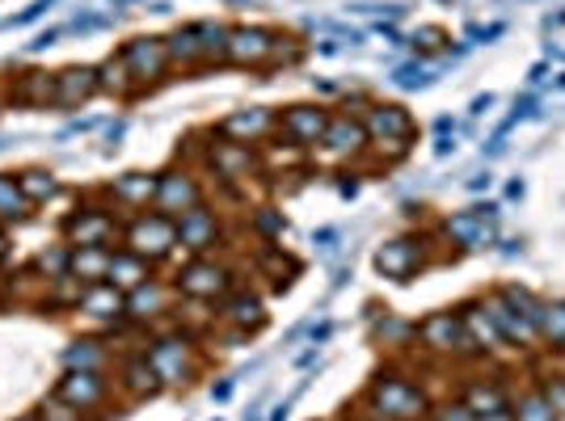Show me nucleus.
<instances>
[{"label":"nucleus","instance_id":"obj_1","mask_svg":"<svg viewBox=\"0 0 565 421\" xmlns=\"http://www.w3.org/2000/svg\"><path fill=\"white\" fill-rule=\"evenodd\" d=\"M363 131H367V152H376L384 164H397L409 156L418 122L401 101H372V110L363 115Z\"/></svg>","mask_w":565,"mask_h":421},{"label":"nucleus","instance_id":"obj_2","mask_svg":"<svg viewBox=\"0 0 565 421\" xmlns=\"http://www.w3.org/2000/svg\"><path fill=\"white\" fill-rule=\"evenodd\" d=\"M143 358L152 363V371H157V379H161V388H169V392H182V388H190L194 379H199V371H203V354H199V342L190 337V333H161V337H152L148 342V350H143Z\"/></svg>","mask_w":565,"mask_h":421},{"label":"nucleus","instance_id":"obj_3","mask_svg":"<svg viewBox=\"0 0 565 421\" xmlns=\"http://www.w3.org/2000/svg\"><path fill=\"white\" fill-rule=\"evenodd\" d=\"M367 404H372L376 421H423L430 409L423 388L397 371H380L367 384Z\"/></svg>","mask_w":565,"mask_h":421},{"label":"nucleus","instance_id":"obj_4","mask_svg":"<svg viewBox=\"0 0 565 421\" xmlns=\"http://www.w3.org/2000/svg\"><path fill=\"white\" fill-rule=\"evenodd\" d=\"M122 245L131 249V253H140L143 261H166L178 253V219H169L161 210H140V215H131L127 224H122Z\"/></svg>","mask_w":565,"mask_h":421},{"label":"nucleus","instance_id":"obj_5","mask_svg":"<svg viewBox=\"0 0 565 421\" xmlns=\"http://www.w3.org/2000/svg\"><path fill=\"white\" fill-rule=\"evenodd\" d=\"M233 266L207 258H186L173 274V291L182 300H194V304H220L228 291H233Z\"/></svg>","mask_w":565,"mask_h":421},{"label":"nucleus","instance_id":"obj_6","mask_svg":"<svg viewBox=\"0 0 565 421\" xmlns=\"http://www.w3.org/2000/svg\"><path fill=\"white\" fill-rule=\"evenodd\" d=\"M414 328H418L414 346L426 354H435V358H460V354H472L465 321H460V307H439V312H430V316H423V321H414Z\"/></svg>","mask_w":565,"mask_h":421},{"label":"nucleus","instance_id":"obj_7","mask_svg":"<svg viewBox=\"0 0 565 421\" xmlns=\"http://www.w3.org/2000/svg\"><path fill=\"white\" fill-rule=\"evenodd\" d=\"M439 233H444L448 245L465 249V253L490 249V245H498V207L494 203H477L469 210H456L439 224Z\"/></svg>","mask_w":565,"mask_h":421},{"label":"nucleus","instance_id":"obj_8","mask_svg":"<svg viewBox=\"0 0 565 421\" xmlns=\"http://www.w3.org/2000/svg\"><path fill=\"white\" fill-rule=\"evenodd\" d=\"M118 55H122V64H127V72H131V80H136V89H140V94L157 89L169 72H173L169 68L166 39H152V34H148V39H131Z\"/></svg>","mask_w":565,"mask_h":421},{"label":"nucleus","instance_id":"obj_9","mask_svg":"<svg viewBox=\"0 0 565 421\" xmlns=\"http://www.w3.org/2000/svg\"><path fill=\"white\" fill-rule=\"evenodd\" d=\"M330 110L326 106H287L279 115V131L275 140L291 143L296 152H308V148H321L326 131H330Z\"/></svg>","mask_w":565,"mask_h":421},{"label":"nucleus","instance_id":"obj_10","mask_svg":"<svg viewBox=\"0 0 565 421\" xmlns=\"http://www.w3.org/2000/svg\"><path fill=\"white\" fill-rule=\"evenodd\" d=\"M376 270L388 282H409L426 270V245L418 236H388L376 245Z\"/></svg>","mask_w":565,"mask_h":421},{"label":"nucleus","instance_id":"obj_11","mask_svg":"<svg viewBox=\"0 0 565 421\" xmlns=\"http://www.w3.org/2000/svg\"><path fill=\"white\" fill-rule=\"evenodd\" d=\"M199 203H207L203 194V182L190 173V169H169V173H157V198H152V210H161L169 219L186 215Z\"/></svg>","mask_w":565,"mask_h":421},{"label":"nucleus","instance_id":"obj_12","mask_svg":"<svg viewBox=\"0 0 565 421\" xmlns=\"http://www.w3.org/2000/svg\"><path fill=\"white\" fill-rule=\"evenodd\" d=\"M481 304H486L490 321H494L498 333H502L507 350H519V354L541 350V333H536V325H532L523 312H515V307L507 304V300H502V291H486V295H481Z\"/></svg>","mask_w":565,"mask_h":421},{"label":"nucleus","instance_id":"obj_13","mask_svg":"<svg viewBox=\"0 0 565 421\" xmlns=\"http://www.w3.org/2000/svg\"><path fill=\"white\" fill-rule=\"evenodd\" d=\"M275 30L266 25H233L228 30V64L245 72H270Z\"/></svg>","mask_w":565,"mask_h":421},{"label":"nucleus","instance_id":"obj_14","mask_svg":"<svg viewBox=\"0 0 565 421\" xmlns=\"http://www.w3.org/2000/svg\"><path fill=\"white\" fill-rule=\"evenodd\" d=\"M220 236H224L220 215H215L207 203H199L194 210L178 215V249H186L190 258H207V253H215Z\"/></svg>","mask_w":565,"mask_h":421},{"label":"nucleus","instance_id":"obj_15","mask_svg":"<svg viewBox=\"0 0 565 421\" xmlns=\"http://www.w3.org/2000/svg\"><path fill=\"white\" fill-rule=\"evenodd\" d=\"M64 233L72 236V245H102L115 249V240H122V224L115 219V207H81L64 224Z\"/></svg>","mask_w":565,"mask_h":421},{"label":"nucleus","instance_id":"obj_16","mask_svg":"<svg viewBox=\"0 0 565 421\" xmlns=\"http://www.w3.org/2000/svg\"><path fill=\"white\" fill-rule=\"evenodd\" d=\"M275 131H279V115H275V110H266V106L236 110V115H228L220 127H215V136H224V140H233V143H249V148L266 143Z\"/></svg>","mask_w":565,"mask_h":421},{"label":"nucleus","instance_id":"obj_17","mask_svg":"<svg viewBox=\"0 0 565 421\" xmlns=\"http://www.w3.org/2000/svg\"><path fill=\"white\" fill-rule=\"evenodd\" d=\"M55 397H64L81 413H94L110 400V379H106V371H64Z\"/></svg>","mask_w":565,"mask_h":421},{"label":"nucleus","instance_id":"obj_18","mask_svg":"<svg viewBox=\"0 0 565 421\" xmlns=\"http://www.w3.org/2000/svg\"><path fill=\"white\" fill-rule=\"evenodd\" d=\"M460 321H465V333H469L472 358H494V354L507 350V342H502L498 325L490 321V312H486V304H481V295L469 300V304H460Z\"/></svg>","mask_w":565,"mask_h":421},{"label":"nucleus","instance_id":"obj_19","mask_svg":"<svg viewBox=\"0 0 565 421\" xmlns=\"http://www.w3.org/2000/svg\"><path fill=\"white\" fill-rule=\"evenodd\" d=\"M76 312H85L89 321H102V325H118V321H127V295L110 282H85Z\"/></svg>","mask_w":565,"mask_h":421},{"label":"nucleus","instance_id":"obj_20","mask_svg":"<svg viewBox=\"0 0 565 421\" xmlns=\"http://www.w3.org/2000/svg\"><path fill=\"white\" fill-rule=\"evenodd\" d=\"M173 295H178V291H173V282L148 279L143 287L127 291V321H140V325L161 321V316L173 312Z\"/></svg>","mask_w":565,"mask_h":421},{"label":"nucleus","instance_id":"obj_21","mask_svg":"<svg viewBox=\"0 0 565 421\" xmlns=\"http://www.w3.org/2000/svg\"><path fill=\"white\" fill-rule=\"evenodd\" d=\"M321 152H326L330 161H354V156H363V152H367V131H363V118L333 115L330 131H326V140H321Z\"/></svg>","mask_w":565,"mask_h":421},{"label":"nucleus","instance_id":"obj_22","mask_svg":"<svg viewBox=\"0 0 565 421\" xmlns=\"http://www.w3.org/2000/svg\"><path fill=\"white\" fill-rule=\"evenodd\" d=\"M215 321L236 328V333H245V337H254V333L266 325V304H262V295H249V291H228V295L220 300Z\"/></svg>","mask_w":565,"mask_h":421},{"label":"nucleus","instance_id":"obj_23","mask_svg":"<svg viewBox=\"0 0 565 421\" xmlns=\"http://www.w3.org/2000/svg\"><path fill=\"white\" fill-rule=\"evenodd\" d=\"M97 94H102V89H97V68H89V64L55 72V106H60V110H81V106Z\"/></svg>","mask_w":565,"mask_h":421},{"label":"nucleus","instance_id":"obj_24","mask_svg":"<svg viewBox=\"0 0 565 421\" xmlns=\"http://www.w3.org/2000/svg\"><path fill=\"white\" fill-rule=\"evenodd\" d=\"M106 194H110L115 207L140 215V210H148L152 198H157V173H122V177H115V186L106 190Z\"/></svg>","mask_w":565,"mask_h":421},{"label":"nucleus","instance_id":"obj_25","mask_svg":"<svg viewBox=\"0 0 565 421\" xmlns=\"http://www.w3.org/2000/svg\"><path fill=\"white\" fill-rule=\"evenodd\" d=\"M148 279H152V261H143L140 253H131V249H115V253H110L106 282L118 287L122 295H127V291H136V287H143Z\"/></svg>","mask_w":565,"mask_h":421},{"label":"nucleus","instance_id":"obj_26","mask_svg":"<svg viewBox=\"0 0 565 421\" xmlns=\"http://www.w3.org/2000/svg\"><path fill=\"white\" fill-rule=\"evenodd\" d=\"M118 388H122L131 400H148V397H157V392H166V388H161V379H157V371H152V363H148L143 354H131V358L122 363V371H118Z\"/></svg>","mask_w":565,"mask_h":421},{"label":"nucleus","instance_id":"obj_27","mask_svg":"<svg viewBox=\"0 0 565 421\" xmlns=\"http://www.w3.org/2000/svg\"><path fill=\"white\" fill-rule=\"evenodd\" d=\"M9 97H13L18 106H30V110H39V106H55V72H39V68L22 72V76L13 80Z\"/></svg>","mask_w":565,"mask_h":421},{"label":"nucleus","instance_id":"obj_28","mask_svg":"<svg viewBox=\"0 0 565 421\" xmlns=\"http://www.w3.org/2000/svg\"><path fill=\"white\" fill-rule=\"evenodd\" d=\"M110 253H115V249H102V245H72L68 274L72 279H81V282H106Z\"/></svg>","mask_w":565,"mask_h":421},{"label":"nucleus","instance_id":"obj_29","mask_svg":"<svg viewBox=\"0 0 565 421\" xmlns=\"http://www.w3.org/2000/svg\"><path fill=\"white\" fill-rule=\"evenodd\" d=\"M254 148L249 143H212V169H215V177H249V169H254Z\"/></svg>","mask_w":565,"mask_h":421},{"label":"nucleus","instance_id":"obj_30","mask_svg":"<svg viewBox=\"0 0 565 421\" xmlns=\"http://www.w3.org/2000/svg\"><path fill=\"white\" fill-rule=\"evenodd\" d=\"M169 51V68L178 72H199L203 68V47H199V30L194 25H182L166 39Z\"/></svg>","mask_w":565,"mask_h":421},{"label":"nucleus","instance_id":"obj_31","mask_svg":"<svg viewBox=\"0 0 565 421\" xmlns=\"http://www.w3.org/2000/svg\"><path fill=\"white\" fill-rule=\"evenodd\" d=\"M460 400L469 404L472 413H494L502 404H511V388H507L502 379H469Z\"/></svg>","mask_w":565,"mask_h":421},{"label":"nucleus","instance_id":"obj_32","mask_svg":"<svg viewBox=\"0 0 565 421\" xmlns=\"http://www.w3.org/2000/svg\"><path fill=\"white\" fill-rule=\"evenodd\" d=\"M64 367L68 371H106L110 367V350L102 342H94V337H76L64 350Z\"/></svg>","mask_w":565,"mask_h":421},{"label":"nucleus","instance_id":"obj_33","mask_svg":"<svg viewBox=\"0 0 565 421\" xmlns=\"http://www.w3.org/2000/svg\"><path fill=\"white\" fill-rule=\"evenodd\" d=\"M536 333H541V350L565 354V300H544Z\"/></svg>","mask_w":565,"mask_h":421},{"label":"nucleus","instance_id":"obj_34","mask_svg":"<svg viewBox=\"0 0 565 421\" xmlns=\"http://www.w3.org/2000/svg\"><path fill=\"white\" fill-rule=\"evenodd\" d=\"M199 47H203V68H220V64H228V30L233 25L224 22H199Z\"/></svg>","mask_w":565,"mask_h":421},{"label":"nucleus","instance_id":"obj_35","mask_svg":"<svg viewBox=\"0 0 565 421\" xmlns=\"http://www.w3.org/2000/svg\"><path fill=\"white\" fill-rule=\"evenodd\" d=\"M97 89H102V94H115L118 101H131V97H140L136 80H131V72H127V64H122V55L106 60V64L97 68Z\"/></svg>","mask_w":565,"mask_h":421},{"label":"nucleus","instance_id":"obj_36","mask_svg":"<svg viewBox=\"0 0 565 421\" xmlns=\"http://www.w3.org/2000/svg\"><path fill=\"white\" fill-rule=\"evenodd\" d=\"M511 413H515V421H562L557 413H553V404L544 400V392L536 388V384H527V388L511 392Z\"/></svg>","mask_w":565,"mask_h":421},{"label":"nucleus","instance_id":"obj_37","mask_svg":"<svg viewBox=\"0 0 565 421\" xmlns=\"http://www.w3.org/2000/svg\"><path fill=\"white\" fill-rule=\"evenodd\" d=\"M372 337H376L380 346H388V350H405V346H414L418 328H414V321H401L393 312H384V321H376ZM414 350H418V346H414Z\"/></svg>","mask_w":565,"mask_h":421},{"label":"nucleus","instance_id":"obj_38","mask_svg":"<svg viewBox=\"0 0 565 421\" xmlns=\"http://www.w3.org/2000/svg\"><path fill=\"white\" fill-rule=\"evenodd\" d=\"M30 215L22 186H18V173H0V224H18Z\"/></svg>","mask_w":565,"mask_h":421},{"label":"nucleus","instance_id":"obj_39","mask_svg":"<svg viewBox=\"0 0 565 421\" xmlns=\"http://www.w3.org/2000/svg\"><path fill=\"white\" fill-rule=\"evenodd\" d=\"M18 186H22L25 203H30V207H39V203H47L51 194L60 190V182H55V173H51V169H22V173H18Z\"/></svg>","mask_w":565,"mask_h":421},{"label":"nucleus","instance_id":"obj_40","mask_svg":"<svg viewBox=\"0 0 565 421\" xmlns=\"http://www.w3.org/2000/svg\"><path fill=\"white\" fill-rule=\"evenodd\" d=\"M502 291V300L515 307V312H523L532 325L541 321V312H544V295H536V291H527V287H515V282H507V287H498Z\"/></svg>","mask_w":565,"mask_h":421},{"label":"nucleus","instance_id":"obj_41","mask_svg":"<svg viewBox=\"0 0 565 421\" xmlns=\"http://www.w3.org/2000/svg\"><path fill=\"white\" fill-rule=\"evenodd\" d=\"M305 60V43L291 39V34H275V55H270V68H296Z\"/></svg>","mask_w":565,"mask_h":421},{"label":"nucleus","instance_id":"obj_42","mask_svg":"<svg viewBox=\"0 0 565 421\" xmlns=\"http://www.w3.org/2000/svg\"><path fill=\"white\" fill-rule=\"evenodd\" d=\"M423 421H477V413H472V409L460 397H451V400H439V404H430Z\"/></svg>","mask_w":565,"mask_h":421},{"label":"nucleus","instance_id":"obj_43","mask_svg":"<svg viewBox=\"0 0 565 421\" xmlns=\"http://www.w3.org/2000/svg\"><path fill=\"white\" fill-rule=\"evenodd\" d=\"M536 388H541L544 400L553 404V413L565 421V375H544V379H536Z\"/></svg>","mask_w":565,"mask_h":421},{"label":"nucleus","instance_id":"obj_44","mask_svg":"<svg viewBox=\"0 0 565 421\" xmlns=\"http://www.w3.org/2000/svg\"><path fill=\"white\" fill-rule=\"evenodd\" d=\"M430 80H435V76H430L423 64H401V68L393 72V85H397V89H426Z\"/></svg>","mask_w":565,"mask_h":421},{"label":"nucleus","instance_id":"obj_45","mask_svg":"<svg viewBox=\"0 0 565 421\" xmlns=\"http://www.w3.org/2000/svg\"><path fill=\"white\" fill-rule=\"evenodd\" d=\"M43 413H47L43 421H85V413H81V409H72L68 400L55 397V392H51V400L43 404Z\"/></svg>","mask_w":565,"mask_h":421},{"label":"nucleus","instance_id":"obj_46","mask_svg":"<svg viewBox=\"0 0 565 421\" xmlns=\"http://www.w3.org/2000/svg\"><path fill=\"white\" fill-rule=\"evenodd\" d=\"M444 39H448V34H444V30H439V25H423V30H418V34H414V39H409V47L414 51H439L444 47Z\"/></svg>","mask_w":565,"mask_h":421},{"label":"nucleus","instance_id":"obj_47","mask_svg":"<svg viewBox=\"0 0 565 421\" xmlns=\"http://www.w3.org/2000/svg\"><path fill=\"white\" fill-rule=\"evenodd\" d=\"M254 224H258L262 236H282V233H287V219H282L279 210H270V207H262L258 215H254Z\"/></svg>","mask_w":565,"mask_h":421},{"label":"nucleus","instance_id":"obj_48","mask_svg":"<svg viewBox=\"0 0 565 421\" xmlns=\"http://www.w3.org/2000/svg\"><path fill=\"white\" fill-rule=\"evenodd\" d=\"M51 4H55V0H34V4L25 9V13H18V18H9L4 25H25V22H34V18H43V13H47Z\"/></svg>","mask_w":565,"mask_h":421},{"label":"nucleus","instance_id":"obj_49","mask_svg":"<svg viewBox=\"0 0 565 421\" xmlns=\"http://www.w3.org/2000/svg\"><path fill=\"white\" fill-rule=\"evenodd\" d=\"M519 118H536V97H515V110H511V122Z\"/></svg>","mask_w":565,"mask_h":421},{"label":"nucleus","instance_id":"obj_50","mask_svg":"<svg viewBox=\"0 0 565 421\" xmlns=\"http://www.w3.org/2000/svg\"><path fill=\"white\" fill-rule=\"evenodd\" d=\"M490 186H494V177H490V173H472V177H469L472 194H481V190H490Z\"/></svg>","mask_w":565,"mask_h":421},{"label":"nucleus","instance_id":"obj_51","mask_svg":"<svg viewBox=\"0 0 565 421\" xmlns=\"http://www.w3.org/2000/svg\"><path fill=\"white\" fill-rule=\"evenodd\" d=\"M477 421H515V413H511V404H502L494 413H477Z\"/></svg>","mask_w":565,"mask_h":421},{"label":"nucleus","instance_id":"obj_52","mask_svg":"<svg viewBox=\"0 0 565 421\" xmlns=\"http://www.w3.org/2000/svg\"><path fill=\"white\" fill-rule=\"evenodd\" d=\"M60 34H64V30H47V34H39V39H34V43H30V51H43V47H51V43H55V39H60Z\"/></svg>","mask_w":565,"mask_h":421},{"label":"nucleus","instance_id":"obj_53","mask_svg":"<svg viewBox=\"0 0 565 421\" xmlns=\"http://www.w3.org/2000/svg\"><path fill=\"white\" fill-rule=\"evenodd\" d=\"M490 106H494V94L477 97V101H472V115H486V110H490Z\"/></svg>","mask_w":565,"mask_h":421},{"label":"nucleus","instance_id":"obj_54","mask_svg":"<svg viewBox=\"0 0 565 421\" xmlns=\"http://www.w3.org/2000/svg\"><path fill=\"white\" fill-rule=\"evenodd\" d=\"M498 245H502V253H507V258H515V253H523V245H519V240H498Z\"/></svg>","mask_w":565,"mask_h":421},{"label":"nucleus","instance_id":"obj_55","mask_svg":"<svg viewBox=\"0 0 565 421\" xmlns=\"http://www.w3.org/2000/svg\"><path fill=\"white\" fill-rule=\"evenodd\" d=\"M435 152H439V156H448V152H456V140H451V136H444V140L435 143Z\"/></svg>","mask_w":565,"mask_h":421},{"label":"nucleus","instance_id":"obj_56","mask_svg":"<svg viewBox=\"0 0 565 421\" xmlns=\"http://www.w3.org/2000/svg\"><path fill=\"white\" fill-rule=\"evenodd\" d=\"M228 392H233V384H220V388H212L215 400H228Z\"/></svg>","mask_w":565,"mask_h":421},{"label":"nucleus","instance_id":"obj_57","mask_svg":"<svg viewBox=\"0 0 565 421\" xmlns=\"http://www.w3.org/2000/svg\"><path fill=\"white\" fill-rule=\"evenodd\" d=\"M9 258V236H4V224H0V261Z\"/></svg>","mask_w":565,"mask_h":421},{"label":"nucleus","instance_id":"obj_58","mask_svg":"<svg viewBox=\"0 0 565 421\" xmlns=\"http://www.w3.org/2000/svg\"><path fill=\"white\" fill-rule=\"evenodd\" d=\"M527 80H532V85H541V80H544V64H536V68L527 72Z\"/></svg>","mask_w":565,"mask_h":421},{"label":"nucleus","instance_id":"obj_59","mask_svg":"<svg viewBox=\"0 0 565 421\" xmlns=\"http://www.w3.org/2000/svg\"><path fill=\"white\" fill-rule=\"evenodd\" d=\"M544 25H565V9L557 13V18H544Z\"/></svg>","mask_w":565,"mask_h":421},{"label":"nucleus","instance_id":"obj_60","mask_svg":"<svg viewBox=\"0 0 565 421\" xmlns=\"http://www.w3.org/2000/svg\"><path fill=\"white\" fill-rule=\"evenodd\" d=\"M270 421H287V404H279V409H275V418Z\"/></svg>","mask_w":565,"mask_h":421},{"label":"nucleus","instance_id":"obj_61","mask_svg":"<svg viewBox=\"0 0 565 421\" xmlns=\"http://www.w3.org/2000/svg\"><path fill=\"white\" fill-rule=\"evenodd\" d=\"M18 421H43L39 413H25V418H18Z\"/></svg>","mask_w":565,"mask_h":421}]
</instances>
